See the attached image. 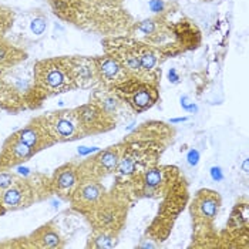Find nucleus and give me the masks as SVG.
I'll use <instances>...</instances> for the list:
<instances>
[{"mask_svg": "<svg viewBox=\"0 0 249 249\" xmlns=\"http://www.w3.org/2000/svg\"><path fill=\"white\" fill-rule=\"evenodd\" d=\"M248 202H238L235 208L232 210L227 232H241V231L249 230L248 225Z\"/></svg>", "mask_w": 249, "mask_h": 249, "instance_id": "obj_21", "label": "nucleus"}, {"mask_svg": "<svg viewBox=\"0 0 249 249\" xmlns=\"http://www.w3.org/2000/svg\"><path fill=\"white\" fill-rule=\"evenodd\" d=\"M15 23V12L7 7L0 4V38L4 37V35L12 29Z\"/></svg>", "mask_w": 249, "mask_h": 249, "instance_id": "obj_23", "label": "nucleus"}, {"mask_svg": "<svg viewBox=\"0 0 249 249\" xmlns=\"http://www.w3.org/2000/svg\"><path fill=\"white\" fill-rule=\"evenodd\" d=\"M221 205L222 198L213 190L202 188L194 195L190 204V213L192 218V225L195 228L196 241H218V236L213 231V222L218 216Z\"/></svg>", "mask_w": 249, "mask_h": 249, "instance_id": "obj_7", "label": "nucleus"}, {"mask_svg": "<svg viewBox=\"0 0 249 249\" xmlns=\"http://www.w3.org/2000/svg\"><path fill=\"white\" fill-rule=\"evenodd\" d=\"M35 155L33 150L13 133L4 140L0 148V170H13Z\"/></svg>", "mask_w": 249, "mask_h": 249, "instance_id": "obj_14", "label": "nucleus"}, {"mask_svg": "<svg viewBox=\"0 0 249 249\" xmlns=\"http://www.w3.org/2000/svg\"><path fill=\"white\" fill-rule=\"evenodd\" d=\"M74 110L86 137L108 133L117 125L114 118H111L98 104L91 100L80 107H76Z\"/></svg>", "mask_w": 249, "mask_h": 249, "instance_id": "obj_11", "label": "nucleus"}, {"mask_svg": "<svg viewBox=\"0 0 249 249\" xmlns=\"http://www.w3.org/2000/svg\"><path fill=\"white\" fill-rule=\"evenodd\" d=\"M30 248L36 249H60L64 248L66 242L58 230L56 221H49L26 236Z\"/></svg>", "mask_w": 249, "mask_h": 249, "instance_id": "obj_17", "label": "nucleus"}, {"mask_svg": "<svg viewBox=\"0 0 249 249\" xmlns=\"http://www.w3.org/2000/svg\"><path fill=\"white\" fill-rule=\"evenodd\" d=\"M118 244V235L111 232H104V231H96L90 233L87 239V248L91 249H111L115 248Z\"/></svg>", "mask_w": 249, "mask_h": 249, "instance_id": "obj_22", "label": "nucleus"}, {"mask_svg": "<svg viewBox=\"0 0 249 249\" xmlns=\"http://www.w3.org/2000/svg\"><path fill=\"white\" fill-rule=\"evenodd\" d=\"M198 160H199V154L196 150H191L190 154H188V162L191 165H196L198 164Z\"/></svg>", "mask_w": 249, "mask_h": 249, "instance_id": "obj_26", "label": "nucleus"}, {"mask_svg": "<svg viewBox=\"0 0 249 249\" xmlns=\"http://www.w3.org/2000/svg\"><path fill=\"white\" fill-rule=\"evenodd\" d=\"M90 100L98 104L111 118H114L117 123L127 111H130L128 107L125 106V103L117 96L113 90H106V89L96 90L91 94Z\"/></svg>", "mask_w": 249, "mask_h": 249, "instance_id": "obj_19", "label": "nucleus"}, {"mask_svg": "<svg viewBox=\"0 0 249 249\" xmlns=\"http://www.w3.org/2000/svg\"><path fill=\"white\" fill-rule=\"evenodd\" d=\"M131 205V198L123 187L114 185L104 192L96 207L86 215L91 228L111 233H120L125 225L127 213Z\"/></svg>", "mask_w": 249, "mask_h": 249, "instance_id": "obj_3", "label": "nucleus"}, {"mask_svg": "<svg viewBox=\"0 0 249 249\" xmlns=\"http://www.w3.org/2000/svg\"><path fill=\"white\" fill-rule=\"evenodd\" d=\"M16 67L0 74V110L12 114L38 108L33 90V69L26 73Z\"/></svg>", "mask_w": 249, "mask_h": 249, "instance_id": "obj_4", "label": "nucleus"}, {"mask_svg": "<svg viewBox=\"0 0 249 249\" xmlns=\"http://www.w3.org/2000/svg\"><path fill=\"white\" fill-rule=\"evenodd\" d=\"M168 77H170V81H173V83H177V81H178V76H177V73H175V70H174V69L170 71Z\"/></svg>", "mask_w": 249, "mask_h": 249, "instance_id": "obj_29", "label": "nucleus"}, {"mask_svg": "<svg viewBox=\"0 0 249 249\" xmlns=\"http://www.w3.org/2000/svg\"><path fill=\"white\" fill-rule=\"evenodd\" d=\"M179 177L181 173L177 167L158 164L151 168L144 170L142 173L137 174L124 184H115V185L123 187L128 192L131 201L141 198L158 199L170 191V188Z\"/></svg>", "mask_w": 249, "mask_h": 249, "instance_id": "obj_5", "label": "nucleus"}, {"mask_svg": "<svg viewBox=\"0 0 249 249\" xmlns=\"http://www.w3.org/2000/svg\"><path fill=\"white\" fill-rule=\"evenodd\" d=\"M27 58V53L18 46H13L6 38H0V69L7 70L20 66Z\"/></svg>", "mask_w": 249, "mask_h": 249, "instance_id": "obj_20", "label": "nucleus"}, {"mask_svg": "<svg viewBox=\"0 0 249 249\" xmlns=\"http://www.w3.org/2000/svg\"><path fill=\"white\" fill-rule=\"evenodd\" d=\"M123 141L117 142L111 147H107L103 151H98L96 155L87 157L86 160L77 162V168L81 178H91L97 181H103L108 175L114 174L115 168L120 162V157L123 153Z\"/></svg>", "mask_w": 249, "mask_h": 249, "instance_id": "obj_10", "label": "nucleus"}, {"mask_svg": "<svg viewBox=\"0 0 249 249\" xmlns=\"http://www.w3.org/2000/svg\"><path fill=\"white\" fill-rule=\"evenodd\" d=\"M80 182V173L77 168V162H67L60 165L50 177V188L52 195H57L58 198L69 201Z\"/></svg>", "mask_w": 249, "mask_h": 249, "instance_id": "obj_15", "label": "nucleus"}, {"mask_svg": "<svg viewBox=\"0 0 249 249\" xmlns=\"http://www.w3.org/2000/svg\"><path fill=\"white\" fill-rule=\"evenodd\" d=\"M33 90L37 107L49 97L76 90V80L70 57H50L38 60L33 66Z\"/></svg>", "mask_w": 249, "mask_h": 249, "instance_id": "obj_2", "label": "nucleus"}, {"mask_svg": "<svg viewBox=\"0 0 249 249\" xmlns=\"http://www.w3.org/2000/svg\"><path fill=\"white\" fill-rule=\"evenodd\" d=\"M113 91L125 103L128 110L135 114L150 110L160 100L158 86L137 77L128 78L125 83L113 89Z\"/></svg>", "mask_w": 249, "mask_h": 249, "instance_id": "obj_8", "label": "nucleus"}, {"mask_svg": "<svg viewBox=\"0 0 249 249\" xmlns=\"http://www.w3.org/2000/svg\"><path fill=\"white\" fill-rule=\"evenodd\" d=\"M106 191L107 190L101 181L91 179V178H81L71 198L69 199V202L74 211L86 216L96 207V204Z\"/></svg>", "mask_w": 249, "mask_h": 249, "instance_id": "obj_12", "label": "nucleus"}, {"mask_svg": "<svg viewBox=\"0 0 249 249\" xmlns=\"http://www.w3.org/2000/svg\"><path fill=\"white\" fill-rule=\"evenodd\" d=\"M244 171L248 173V160H245V162H244Z\"/></svg>", "mask_w": 249, "mask_h": 249, "instance_id": "obj_31", "label": "nucleus"}, {"mask_svg": "<svg viewBox=\"0 0 249 249\" xmlns=\"http://www.w3.org/2000/svg\"><path fill=\"white\" fill-rule=\"evenodd\" d=\"M47 30V19L43 18V16H37L30 21V32L35 35V36H43L44 32Z\"/></svg>", "mask_w": 249, "mask_h": 249, "instance_id": "obj_25", "label": "nucleus"}, {"mask_svg": "<svg viewBox=\"0 0 249 249\" xmlns=\"http://www.w3.org/2000/svg\"><path fill=\"white\" fill-rule=\"evenodd\" d=\"M1 73H3V70H1V69H0V74H1Z\"/></svg>", "mask_w": 249, "mask_h": 249, "instance_id": "obj_32", "label": "nucleus"}, {"mask_svg": "<svg viewBox=\"0 0 249 249\" xmlns=\"http://www.w3.org/2000/svg\"><path fill=\"white\" fill-rule=\"evenodd\" d=\"M174 134L173 127L160 121H150L124 138L123 153L114 171L115 184H124L137 174L158 165L160 157L173 141Z\"/></svg>", "mask_w": 249, "mask_h": 249, "instance_id": "obj_1", "label": "nucleus"}, {"mask_svg": "<svg viewBox=\"0 0 249 249\" xmlns=\"http://www.w3.org/2000/svg\"><path fill=\"white\" fill-rule=\"evenodd\" d=\"M18 178L19 174L13 173L12 170H0V194L9 188Z\"/></svg>", "mask_w": 249, "mask_h": 249, "instance_id": "obj_24", "label": "nucleus"}, {"mask_svg": "<svg viewBox=\"0 0 249 249\" xmlns=\"http://www.w3.org/2000/svg\"><path fill=\"white\" fill-rule=\"evenodd\" d=\"M212 174V178L215 179V181H219L221 178H222V174H221V168H216V167H213L211 170Z\"/></svg>", "mask_w": 249, "mask_h": 249, "instance_id": "obj_28", "label": "nucleus"}, {"mask_svg": "<svg viewBox=\"0 0 249 249\" xmlns=\"http://www.w3.org/2000/svg\"><path fill=\"white\" fill-rule=\"evenodd\" d=\"M150 7H151L153 12L160 13V12L162 10V1H160V0H151V1H150Z\"/></svg>", "mask_w": 249, "mask_h": 249, "instance_id": "obj_27", "label": "nucleus"}, {"mask_svg": "<svg viewBox=\"0 0 249 249\" xmlns=\"http://www.w3.org/2000/svg\"><path fill=\"white\" fill-rule=\"evenodd\" d=\"M188 184L185 178L181 175L174 185L162 196V202L158 208V212L153 219L151 225L147 230V235L157 242L165 241L174 227V222L184 211L188 202Z\"/></svg>", "mask_w": 249, "mask_h": 249, "instance_id": "obj_6", "label": "nucleus"}, {"mask_svg": "<svg viewBox=\"0 0 249 249\" xmlns=\"http://www.w3.org/2000/svg\"><path fill=\"white\" fill-rule=\"evenodd\" d=\"M41 120L56 144L86 138L74 108H63L47 113L41 115Z\"/></svg>", "mask_w": 249, "mask_h": 249, "instance_id": "obj_9", "label": "nucleus"}, {"mask_svg": "<svg viewBox=\"0 0 249 249\" xmlns=\"http://www.w3.org/2000/svg\"><path fill=\"white\" fill-rule=\"evenodd\" d=\"M94 61L98 74V84L106 90H113L133 77L118 60L111 57L110 54L94 57Z\"/></svg>", "mask_w": 249, "mask_h": 249, "instance_id": "obj_13", "label": "nucleus"}, {"mask_svg": "<svg viewBox=\"0 0 249 249\" xmlns=\"http://www.w3.org/2000/svg\"><path fill=\"white\" fill-rule=\"evenodd\" d=\"M70 61L77 89H91L98 86V74L94 57L71 56Z\"/></svg>", "mask_w": 249, "mask_h": 249, "instance_id": "obj_18", "label": "nucleus"}, {"mask_svg": "<svg viewBox=\"0 0 249 249\" xmlns=\"http://www.w3.org/2000/svg\"><path fill=\"white\" fill-rule=\"evenodd\" d=\"M6 208H4V207H3V205H1V204H0V216H1V215H4V213H6Z\"/></svg>", "mask_w": 249, "mask_h": 249, "instance_id": "obj_30", "label": "nucleus"}, {"mask_svg": "<svg viewBox=\"0 0 249 249\" xmlns=\"http://www.w3.org/2000/svg\"><path fill=\"white\" fill-rule=\"evenodd\" d=\"M16 134L23 142H26L33 150L35 154H38L46 148L56 145V142L53 141V138L49 134L47 128L44 127L41 115L35 117L32 121H29L27 125L18 130Z\"/></svg>", "mask_w": 249, "mask_h": 249, "instance_id": "obj_16", "label": "nucleus"}]
</instances>
